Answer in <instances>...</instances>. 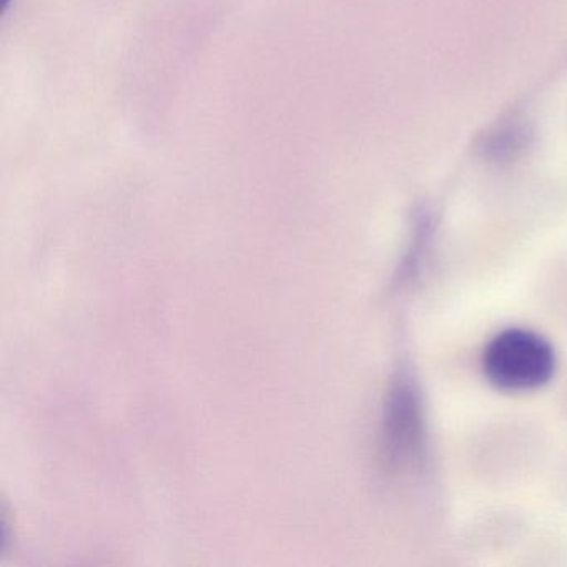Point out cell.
<instances>
[{
  "mask_svg": "<svg viewBox=\"0 0 567 567\" xmlns=\"http://www.w3.org/2000/svg\"><path fill=\"white\" fill-rule=\"evenodd\" d=\"M553 371V348L533 331H503L484 351V373L504 391L534 390L547 383Z\"/></svg>",
  "mask_w": 567,
  "mask_h": 567,
  "instance_id": "obj_1",
  "label": "cell"
},
{
  "mask_svg": "<svg viewBox=\"0 0 567 567\" xmlns=\"http://www.w3.org/2000/svg\"><path fill=\"white\" fill-rule=\"evenodd\" d=\"M533 144V124L523 115L513 114L484 128L477 135L474 148L487 164L509 165L527 155Z\"/></svg>",
  "mask_w": 567,
  "mask_h": 567,
  "instance_id": "obj_2",
  "label": "cell"
},
{
  "mask_svg": "<svg viewBox=\"0 0 567 567\" xmlns=\"http://www.w3.org/2000/svg\"><path fill=\"white\" fill-rule=\"evenodd\" d=\"M12 0H0V8H2V14H8L9 8H11Z\"/></svg>",
  "mask_w": 567,
  "mask_h": 567,
  "instance_id": "obj_3",
  "label": "cell"
}]
</instances>
